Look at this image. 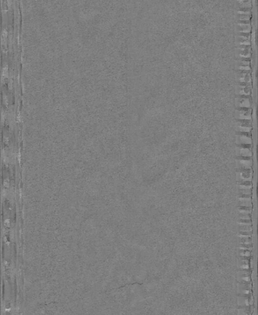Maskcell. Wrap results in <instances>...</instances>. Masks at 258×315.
<instances>
[{"instance_id": "6", "label": "cell", "mask_w": 258, "mask_h": 315, "mask_svg": "<svg viewBox=\"0 0 258 315\" xmlns=\"http://www.w3.org/2000/svg\"><path fill=\"white\" fill-rule=\"evenodd\" d=\"M251 129V124L248 120H240L237 122V130L238 132H249Z\"/></svg>"}, {"instance_id": "13", "label": "cell", "mask_w": 258, "mask_h": 315, "mask_svg": "<svg viewBox=\"0 0 258 315\" xmlns=\"http://www.w3.org/2000/svg\"><path fill=\"white\" fill-rule=\"evenodd\" d=\"M238 224L239 226H251L252 225V222L251 220H239L238 221Z\"/></svg>"}, {"instance_id": "9", "label": "cell", "mask_w": 258, "mask_h": 315, "mask_svg": "<svg viewBox=\"0 0 258 315\" xmlns=\"http://www.w3.org/2000/svg\"><path fill=\"white\" fill-rule=\"evenodd\" d=\"M238 106L239 108H248L250 106V101L248 97H246L244 96H241L240 97L238 98Z\"/></svg>"}, {"instance_id": "5", "label": "cell", "mask_w": 258, "mask_h": 315, "mask_svg": "<svg viewBox=\"0 0 258 315\" xmlns=\"http://www.w3.org/2000/svg\"><path fill=\"white\" fill-rule=\"evenodd\" d=\"M252 187L251 182H239L238 188L239 190V195H251Z\"/></svg>"}, {"instance_id": "7", "label": "cell", "mask_w": 258, "mask_h": 315, "mask_svg": "<svg viewBox=\"0 0 258 315\" xmlns=\"http://www.w3.org/2000/svg\"><path fill=\"white\" fill-rule=\"evenodd\" d=\"M240 206L251 207L252 200L251 195H239L238 196Z\"/></svg>"}, {"instance_id": "2", "label": "cell", "mask_w": 258, "mask_h": 315, "mask_svg": "<svg viewBox=\"0 0 258 315\" xmlns=\"http://www.w3.org/2000/svg\"><path fill=\"white\" fill-rule=\"evenodd\" d=\"M237 179L239 182H251L252 179V171L249 169H237Z\"/></svg>"}, {"instance_id": "18", "label": "cell", "mask_w": 258, "mask_h": 315, "mask_svg": "<svg viewBox=\"0 0 258 315\" xmlns=\"http://www.w3.org/2000/svg\"><path fill=\"white\" fill-rule=\"evenodd\" d=\"M240 255L243 257H249L250 255V251L248 250H241L240 251Z\"/></svg>"}, {"instance_id": "12", "label": "cell", "mask_w": 258, "mask_h": 315, "mask_svg": "<svg viewBox=\"0 0 258 315\" xmlns=\"http://www.w3.org/2000/svg\"><path fill=\"white\" fill-rule=\"evenodd\" d=\"M239 214H251L252 212L251 207L239 206L238 208Z\"/></svg>"}, {"instance_id": "11", "label": "cell", "mask_w": 258, "mask_h": 315, "mask_svg": "<svg viewBox=\"0 0 258 315\" xmlns=\"http://www.w3.org/2000/svg\"><path fill=\"white\" fill-rule=\"evenodd\" d=\"M239 89L240 94H241V95H248V94H250V88L248 86V84H246V85H245V84H244V85H239Z\"/></svg>"}, {"instance_id": "1", "label": "cell", "mask_w": 258, "mask_h": 315, "mask_svg": "<svg viewBox=\"0 0 258 315\" xmlns=\"http://www.w3.org/2000/svg\"><path fill=\"white\" fill-rule=\"evenodd\" d=\"M235 160L238 169H251V167L252 166V160L251 157L238 156Z\"/></svg>"}, {"instance_id": "3", "label": "cell", "mask_w": 258, "mask_h": 315, "mask_svg": "<svg viewBox=\"0 0 258 315\" xmlns=\"http://www.w3.org/2000/svg\"><path fill=\"white\" fill-rule=\"evenodd\" d=\"M252 146L251 145H237L236 146L237 156L251 157Z\"/></svg>"}, {"instance_id": "10", "label": "cell", "mask_w": 258, "mask_h": 315, "mask_svg": "<svg viewBox=\"0 0 258 315\" xmlns=\"http://www.w3.org/2000/svg\"><path fill=\"white\" fill-rule=\"evenodd\" d=\"M250 75L249 73H245V72H242L241 73H240L239 76V81L241 83V84H248L250 81Z\"/></svg>"}, {"instance_id": "4", "label": "cell", "mask_w": 258, "mask_h": 315, "mask_svg": "<svg viewBox=\"0 0 258 315\" xmlns=\"http://www.w3.org/2000/svg\"><path fill=\"white\" fill-rule=\"evenodd\" d=\"M236 142L238 145H251L252 139L248 132H238L236 136Z\"/></svg>"}, {"instance_id": "17", "label": "cell", "mask_w": 258, "mask_h": 315, "mask_svg": "<svg viewBox=\"0 0 258 315\" xmlns=\"http://www.w3.org/2000/svg\"><path fill=\"white\" fill-rule=\"evenodd\" d=\"M239 220H251V214H239Z\"/></svg>"}, {"instance_id": "14", "label": "cell", "mask_w": 258, "mask_h": 315, "mask_svg": "<svg viewBox=\"0 0 258 315\" xmlns=\"http://www.w3.org/2000/svg\"><path fill=\"white\" fill-rule=\"evenodd\" d=\"M251 232H246V231H240L238 236L240 238H248L251 237Z\"/></svg>"}, {"instance_id": "16", "label": "cell", "mask_w": 258, "mask_h": 315, "mask_svg": "<svg viewBox=\"0 0 258 315\" xmlns=\"http://www.w3.org/2000/svg\"><path fill=\"white\" fill-rule=\"evenodd\" d=\"M240 244L250 245V244H251V238H240Z\"/></svg>"}, {"instance_id": "15", "label": "cell", "mask_w": 258, "mask_h": 315, "mask_svg": "<svg viewBox=\"0 0 258 315\" xmlns=\"http://www.w3.org/2000/svg\"><path fill=\"white\" fill-rule=\"evenodd\" d=\"M240 231H246V232H251L252 228V225L251 226H239Z\"/></svg>"}, {"instance_id": "8", "label": "cell", "mask_w": 258, "mask_h": 315, "mask_svg": "<svg viewBox=\"0 0 258 315\" xmlns=\"http://www.w3.org/2000/svg\"><path fill=\"white\" fill-rule=\"evenodd\" d=\"M251 110L248 108H239L237 115V118L240 120H248L251 118Z\"/></svg>"}]
</instances>
